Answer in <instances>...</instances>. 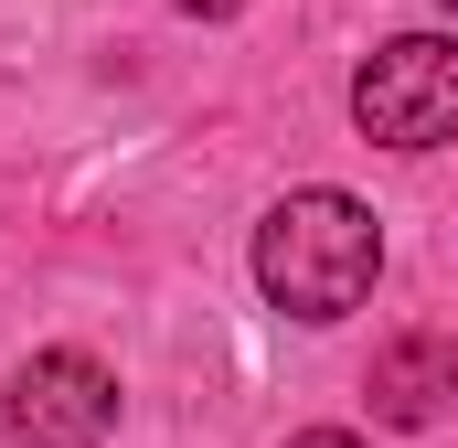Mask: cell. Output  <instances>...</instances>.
<instances>
[{
    "mask_svg": "<svg viewBox=\"0 0 458 448\" xmlns=\"http://www.w3.org/2000/svg\"><path fill=\"white\" fill-rule=\"evenodd\" d=\"M373 267H384V224L352 193H288L256 224V289L288 321H352L373 299Z\"/></svg>",
    "mask_w": 458,
    "mask_h": 448,
    "instance_id": "cell-1",
    "label": "cell"
},
{
    "mask_svg": "<svg viewBox=\"0 0 458 448\" xmlns=\"http://www.w3.org/2000/svg\"><path fill=\"white\" fill-rule=\"evenodd\" d=\"M352 128L384 150H448L458 139V43L448 32H394L352 75Z\"/></svg>",
    "mask_w": 458,
    "mask_h": 448,
    "instance_id": "cell-2",
    "label": "cell"
},
{
    "mask_svg": "<svg viewBox=\"0 0 458 448\" xmlns=\"http://www.w3.org/2000/svg\"><path fill=\"white\" fill-rule=\"evenodd\" d=\"M11 448H107L117 427V374L97 363V352H32L21 374H11Z\"/></svg>",
    "mask_w": 458,
    "mask_h": 448,
    "instance_id": "cell-3",
    "label": "cell"
},
{
    "mask_svg": "<svg viewBox=\"0 0 458 448\" xmlns=\"http://www.w3.org/2000/svg\"><path fill=\"white\" fill-rule=\"evenodd\" d=\"M362 395H373L384 427H437V417L458 406V341L448 332H394L384 352H373Z\"/></svg>",
    "mask_w": 458,
    "mask_h": 448,
    "instance_id": "cell-4",
    "label": "cell"
},
{
    "mask_svg": "<svg viewBox=\"0 0 458 448\" xmlns=\"http://www.w3.org/2000/svg\"><path fill=\"white\" fill-rule=\"evenodd\" d=\"M288 448H362V438H352V427H299Z\"/></svg>",
    "mask_w": 458,
    "mask_h": 448,
    "instance_id": "cell-5",
    "label": "cell"
},
{
    "mask_svg": "<svg viewBox=\"0 0 458 448\" xmlns=\"http://www.w3.org/2000/svg\"><path fill=\"white\" fill-rule=\"evenodd\" d=\"M171 11H192V22H234L245 0H171Z\"/></svg>",
    "mask_w": 458,
    "mask_h": 448,
    "instance_id": "cell-6",
    "label": "cell"
},
{
    "mask_svg": "<svg viewBox=\"0 0 458 448\" xmlns=\"http://www.w3.org/2000/svg\"><path fill=\"white\" fill-rule=\"evenodd\" d=\"M448 11H458V0H448Z\"/></svg>",
    "mask_w": 458,
    "mask_h": 448,
    "instance_id": "cell-7",
    "label": "cell"
}]
</instances>
